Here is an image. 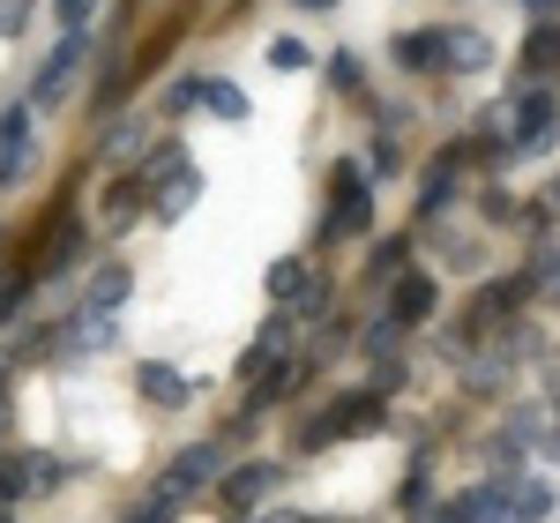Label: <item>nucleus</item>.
<instances>
[{"mask_svg": "<svg viewBox=\"0 0 560 523\" xmlns=\"http://www.w3.org/2000/svg\"><path fill=\"white\" fill-rule=\"evenodd\" d=\"M284 486V464H240V472H224V509L240 516V509H255Z\"/></svg>", "mask_w": 560, "mask_h": 523, "instance_id": "nucleus-7", "label": "nucleus"}, {"mask_svg": "<svg viewBox=\"0 0 560 523\" xmlns=\"http://www.w3.org/2000/svg\"><path fill=\"white\" fill-rule=\"evenodd\" d=\"M187 105H202V75H187V83L165 90V113H187Z\"/></svg>", "mask_w": 560, "mask_h": 523, "instance_id": "nucleus-28", "label": "nucleus"}, {"mask_svg": "<svg viewBox=\"0 0 560 523\" xmlns=\"http://www.w3.org/2000/svg\"><path fill=\"white\" fill-rule=\"evenodd\" d=\"M128 292H135V269H128V262H105V269L83 284V314H120Z\"/></svg>", "mask_w": 560, "mask_h": 523, "instance_id": "nucleus-9", "label": "nucleus"}, {"mask_svg": "<svg viewBox=\"0 0 560 523\" xmlns=\"http://www.w3.org/2000/svg\"><path fill=\"white\" fill-rule=\"evenodd\" d=\"M15 493H31V456H0V509H8Z\"/></svg>", "mask_w": 560, "mask_h": 523, "instance_id": "nucleus-23", "label": "nucleus"}, {"mask_svg": "<svg viewBox=\"0 0 560 523\" xmlns=\"http://www.w3.org/2000/svg\"><path fill=\"white\" fill-rule=\"evenodd\" d=\"M523 292H530V277H509V284H486V292H478V329H486V322H509Z\"/></svg>", "mask_w": 560, "mask_h": 523, "instance_id": "nucleus-15", "label": "nucleus"}, {"mask_svg": "<svg viewBox=\"0 0 560 523\" xmlns=\"http://www.w3.org/2000/svg\"><path fill=\"white\" fill-rule=\"evenodd\" d=\"M90 8H97V0H52V15H60L68 31H83V23H90Z\"/></svg>", "mask_w": 560, "mask_h": 523, "instance_id": "nucleus-30", "label": "nucleus"}, {"mask_svg": "<svg viewBox=\"0 0 560 523\" xmlns=\"http://www.w3.org/2000/svg\"><path fill=\"white\" fill-rule=\"evenodd\" d=\"M553 128H560V97H553V90H523L509 150H516V158H538V150H553Z\"/></svg>", "mask_w": 560, "mask_h": 523, "instance_id": "nucleus-3", "label": "nucleus"}, {"mask_svg": "<svg viewBox=\"0 0 560 523\" xmlns=\"http://www.w3.org/2000/svg\"><path fill=\"white\" fill-rule=\"evenodd\" d=\"M179 173H187V150H179V142H158V150L142 158V179H150L158 195H165V187H173Z\"/></svg>", "mask_w": 560, "mask_h": 523, "instance_id": "nucleus-19", "label": "nucleus"}, {"mask_svg": "<svg viewBox=\"0 0 560 523\" xmlns=\"http://www.w3.org/2000/svg\"><path fill=\"white\" fill-rule=\"evenodd\" d=\"M202 105H210L217 120H247V90L224 83V75H202Z\"/></svg>", "mask_w": 560, "mask_h": 523, "instance_id": "nucleus-18", "label": "nucleus"}, {"mask_svg": "<svg viewBox=\"0 0 560 523\" xmlns=\"http://www.w3.org/2000/svg\"><path fill=\"white\" fill-rule=\"evenodd\" d=\"M396 68H411V75L441 68V31H404L396 38Z\"/></svg>", "mask_w": 560, "mask_h": 523, "instance_id": "nucleus-13", "label": "nucleus"}, {"mask_svg": "<svg viewBox=\"0 0 560 523\" xmlns=\"http://www.w3.org/2000/svg\"><path fill=\"white\" fill-rule=\"evenodd\" d=\"M23 158H31V113L15 105V113L0 120V187H15V173H23Z\"/></svg>", "mask_w": 560, "mask_h": 523, "instance_id": "nucleus-10", "label": "nucleus"}, {"mask_svg": "<svg viewBox=\"0 0 560 523\" xmlns=\"http://www.w3.org/2000/svg\"><path fill=\"white\" fill-rule=\"evenodd\" d=\"M433 300H441V284H433L427 269H404L396 284H388V322H404V329H419L433 314Z\"/></svg>", "mask_w": 560, "mask_h": 523, "instance_id": "nucleus-5", "label": "nucleus"}, {"mask_svg": "<svg viewBox=\"0 0 560 523\" xmlns=\"http://www.w3.org/2000/svg\"><path fill=\"white\" fill-rule=\"evenodd\" d=\"M493 60V45L478 38V31H441V68H456V75H478Z\"/></svg>", "mask_w": 560, "mask_h": 523, "instance_id": "nucleus-12", "label": "nucleus"}, {"mask_svg": "<svg viewBox=\"0 0 560 523\" xmlns=\"http://www.w3.org/2000/svg\"><path fill=\"white\" fill-rule=\"evenodd\" d=\"M404 382H411V367H404V359H374V396H396Z\"/></svg>", "mask_w": 560, "mask_h": 523, "instance_id": "nucleus-24", "label": "nucleus"}, {"mask_svg": "<svg viewBox=\"0 0 560 523\" xmlns=\"http://www.w3.org/2000/svg\"><path fill=\"white\" fill-rule=\"evenodd\" d=\"M456 165H464V150H448V158H433V165H427V187H419V218H433V210H448V202H456Z\"/></svg>", "mask_w": 560, "mask_h": 523, "instance_id": "nucleus-11", "label": "nucleus"}, {"mask_svg": "<svg viewBox=\"0 0 560 523\" xmlns=\"http://www.w3.org/2000/svg\"><path fill=\"white\" fill-rule=\"evenodd\" d=\"M329 83H337V90H359V53H329Z\"/></svg>", "mask_w": 560, "mask_h": 523, "instance_id": "nucleus-27", "label": "nucleus"}, {"mask_svg": "<svg viewBox=\"0 0 560 523\" xmlns=\"http://www.w3.org/2000/svg\"><path fill=\"white\" fill-rule=\"evenodd\" d=\"M523 8H530L538 23H560V0H523Z\"/></svg>", "mask_w": 560, "mask_h": 523, "instance_id": "nucleus-34", "label": "nucleus"}, {"mask_svg": "<svg viewBox=\"0 0 560 523\" xmlns=\"http://www.w3.org/2000/svg\"><path fill=\"white\" fill-rule=\"evenodd\" d=\"M31 493H60V464L52 456H31Z\"/></svg>", "mask_w": 560, "mask_h": 523, "instance_id": "nucleus-29", "label": "nucleus"}, {"mask_svg": "<svg viewBox=\"0 0 560 523\" xmlns=\"http://www.w3.org/2000/svg\"><path fill=\"white\" fill-rule=\"evenodd\" d=\"M195 195H202V179H195V173H179L173 187L158 195V218H165V224H173V218H187V210H195Z\"/></svg>", "mask_w": 560, "mask_h": 523, "instance_id": "nucleus-20", "label": "nucleus"}, {"mask_svg": "<svg viewBox=\"0 0 560 523\" xmlns=\"http://www.w3.org/2000/svg\"><path fill=\"white\" fill-rule=\"evenodd\" d=\"M23 23H31V8H15V0H0V38H23Z\"/></svg>", "mask_w": 560, "mask_h": 523, "instance_id": "nucleus-32", "label": "nucleus"}, {"mask_svg": "<svg viewBox=\"0 0 560 523\" xmlns=\"http://www.w3.org/2000/svg\"><path fill=\"white\" fill-rule=\"evenodd\" d=\"M269 68L300 75V68H306V45H300V38H277V45H269Z\"/></svg>", "mask_w": 560, "mask_h": 523, "instance_id": "nucleus-25", "label": "nucleus"}, {"mask_svg": "<svg viewBox=\"0 0 560 523\" xmlns=\"http://www.w3.org/2000/svg\"><path fill=\"white\" fill-rule=\"evenodd\" d=\"M404 269H411V240H382V247H374V277H388V284H396Z\"/></svg>", "mask_w": 560, "mask_h": 523, "instance_id": "nucleus-22", "label": "nucleus"}, {"mask_svg": "<svg viewBox=\"0 0 560 523\" xmlns=\"http://www.w3.org/2000/svg\"><path fill=\"white\" fill-rule=\"evenodd\" d=\"M427 501H433V493H427V472H411V479H404V509H411V516H427Z\"/></svg>", "mask_w": 560, "mask_h": 523, "instance_id": "nucleus-31", "label": "nucleus"}, {"mask_svg": "<svg viewBox=\"0 0 560 523\" xmlns=\"http://www.w3.org/2000/svg\"><path fill=\"white\" fill-rule=\"evenodd\" d=\"M0 382H8V359H0Z\"/></svg>", "mask_w": 560, "mask_h": 523, "instance_id": "nucleus-37", "label": "nucleus"}, {"mask_svg": "<svg viewBox=\"0 0 560 523\" xmlns=\"http://www.w3.org/2000/svg\"><path fill=\"white\" fill-rule=\"evenodd\" d=\"M546 210H553V218H560V179H553V187H546Z\"/></svg>", "mask_w": 560, "mask_h": 523, "instance_id": "nucleus-36", "label": "nucleus"}, {"mask_svg": "<svg viewBox=\"0 0 560 523\" xmlns=\"http://www.w3.org/2000/svg\"><path fill=\"white\" fill-rule=\"evenodd\" d=\"M509 493H516V523H546L553 516V486L546 479H509Z\"/></svg>", "mask_w": 560, "mask_h": 523, "instance_id": "nucleus-16", "label": "nucleus"}, {"mask_svg": "<svg viewBox=\"0 0 560 523\" xmlns=\"http://www.w3.org/2000/svg\"><path fill=\"white\" fill-rule=\"evenodd\" d=\"M396 165H404V150H396V142L382 135V142H374V173H396Z\"/></svg>", "mask_w": 560, "mask_h": 523, "instance_id": "nucleus-33", "label": "nucleus"}, {"mask_svg": "<svg viewBox=\"0 0 560 523\" xmlns=\"http://www.w3.org/2000/svg\"><path fill=\"white\" fill-rule=\"evenodd\" d=\"M31 284H38L31 269H0V322H8V314H23V300H31Z\"/></svg>", "mask_w": 560, "mask_h": 523, "instance_id": "nucleus-21", "label": "nucleus"}, {"mask_svg": "<svg viewBox=\"0 0 560 523\" xmlns=\"http://www.w3.org/2000/svg\"><path fill=\"white\" fill-rule=\"evenodd\" d=\"M329 195H337V210L322 224V240H359V232H374V195H366V165H337L329 173Z\"/></svg>", "mask_w": 560, "mask_h": 523, "instance_id": "nucleus-2", "label": "nucleus"}, {"mask_svg": "<svg viewBox=\"0 0 560 523\" xmlns=\"http://www.w3.org/2000/svg\"><path fill=\"white\" fill-rule=\"evenodd\" d=\"M396 337H404V322H374V329H366V351H374V359H396Z\"/></svg>", "mask_w": 560, "mask_h": 523, "instance_id": "nucleus-26", "label": "nucleus"}, {"mask_svg": "<svg viewBox=\"0 0 560 523\" xmlns=\"http://www.w3.org/2000/svg\"><path fill=\"white\" fill-rule=\"evenodd\" d=\"M388 427V396L374 390H345L337 404H322V419L300 434V449H329V441H359V434H382Z\"/></svg>", "mask_w": 560, "mask_h": 523, "instance_id": "nucleus-1", "label": "nucleus"}, {"mask_svg": "<svg viewBox=\"0 0 560 523\" xmlns=\"http://www.w3.org/2000/svg\"><path fill=\"white\" fill-rule=\"evenodd\" d=\"M292 8H306V15H329V8H345V0H292Z\"/></svg>", "mask_w": 560, "mask_h": 523, "instance_id": "nucleus-35", "label": "nucleus"}, {"mask_svg": "<svg viewBox=\"0 0 560 523\" xmlns=\"http://www.w3.org/2000/svg\"><path fill=\"white\" fill-rule=\"evenodd\" d=\"M306 284H314V277H306V262H300V255H292V262H269V300H277V306L306 300Z\"/></svg>", "mask_w": 560, "mask_h": 523, "instance_id": "nucleus-17", "label": "nucleus"}, {"mask_svg": "<svg viewBox=\"0 0 560 523\" xmlns=\"http://www.w3.org/2000/svg\"><path fill=\"white\" fill-rule=\"evenodd\" d=\"M75 68H83V31H68V38H60V53H52L38 75H31V105H52L60 90L75 83Z\"/></svg>", "mask_w": 560, "mask_h": 523, "instance_id": "nucleus-6", "label": "nucleus"}, {"mask_svg": "<svg viewBox=\"0 0 560 523\" xmlns=\"http://www.w3.org/2000/svg\"><path fill=\"white\" fill-rule=\"evenodd\" d=\"M240 523H255V516H240Z\"/></svg>", "mask_w": 560, "mask_h": 523, "instance_id": "nucleus-38", "label": "nucleus"}, {"mask_svg": "<svg viewBox=\"0 0 560 523\" xmlns=\"http://www.w3.org/2000/svg\"><path fill=\"white\" fill-rule=\"evenodd\" d=\"M553 68H560V23H538L523 38V75H553Z\"/></svg>", "mask_w": 560, "mask_h": 523, "instance_id": "nucleus-14", "label": "nucleus"}, {"mask_svg": "<svg viewBox=\"0 0 560 523\" xmlns=\"http://www.w3.org/2000/svg\"><path fill=\"white\" fill-rule=\"evenodd\" d=\"M135 390L150 396V404H165V411H179V404L195 396V382H187L179 367H165V359H142V367H135Z\"/></svg>", "mask_w": 560, "mask_h": 523, "instance_id": "nucleus-8", "label": "nucleus"}, {"mask_svg": "<svg viewBox=\"0 0 560 523\" xmlns=\"http://www.w3.org/2000/svg\"><path fill=\"white\" fill-rule=\"evenodd\" d=\"M217 472H224V449H217V441H195V449H179L173 464H165V486H158V493L187 501V493H195V486H210Z\"/></svg>", "mask_w": 560, "mask_h": 523, "instance_id": "nucleus-4", "label": "nucleus"}]
</instances>
